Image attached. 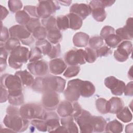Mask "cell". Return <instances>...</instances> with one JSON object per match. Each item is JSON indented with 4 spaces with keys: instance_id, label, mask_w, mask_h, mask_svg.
Segmentation results:
<instances>
[{
    "instance_id": "6da1fadb",
    "label": "cell",
    "mask_w": 133,
    "mask_h": 133,
    "mask_svg": "<svg viewBox=\"0 0 133 133\" xmlns=\"http://www.w3.org/2000/svg\"><path fill=\"white\" fill-rule=\"evenodd\" d=\"M1 86L7 89L8 95L17 96L22 94V84L16 75L3 74L1 76Z\"/></svg>"
},
{
    "instance_id": "7a4b0ae2",
    "label": "cell",
    "mask_w": 133,
    "mask_h": 133,
    "mask_svg": "<svg viewBox=\"0 0 133 133\" xmlns=\"http://www.w3.org/2000/svg\"><path fill=\"white\" fill-rule=\"evenodd\" d=\"M30 51L27 47L19 46L10 52L8 58L9 65L14 69L21 68L29 60Z\"/></svg>"
},
{
    "instance_id": "3957f363",
    "label": "cell",
    "mask_w": 133,
    "mask_h": 133,
    "mask_svg": "<svg viewBox=\"0 0 133 133\" xmlns=\"http://www.w3.org/2000/svg\"><path fill=\"white\" fill-rule=\"evenodd\" d=\"M20 114L24 118L29 119H44L46 112L41 105L35 103L24 104L19 109Z\"/></svg>"
},
{
    "instance_id": "277c9868",
    "label": "cell",
    "mask_w": 133,
    "mask_h": 133,
    "mask_svg": "<svg viewBox=\"0 0 133 133\" xmlns=\"http://www.w3.org/2000/svg\"><path fill=\"white\" fill-rule=\"evenodd\" d=\"M3 123L7 128L15 132H23L26 130L29 125V120L22 117L20 114L9 115L7 114L4 118Z\"/></svg>"
},
{
    "instance_id": "5b68a950",
    "label": "cell",
    "mask_w": 133,
    "mask_h": 133,
    "mask_svg": "<svg viewBox=\"0 0 133 133\" xmlns=\"http://www.w3.org/2000/svg\"><path fill=\"white\" fill-rule=\"evenodd\" d=\"M42 83L44 92L51 91L61 93L65 88L66 81L60 76H48L43 77Z\"/></svg>"
},
{
    "instance_id": "8992f818",
    "label": "cell",
    "mask_w": 133,
    "mask_h": 133,
    "mask_svg": "<svg viewBox=\"0 0 133 133\" xmlns=\"http://www.w3.org/2000/svg\"><path fill=\"white\" fill-rule=\"evenodd\" d=\"M60 9L58 4L52 1H41L37 7V13L38 17L45 19L51 16L56 11Z\"/></svg>"
},
{
    "instance_id": "52a82bcc",
    "label": "cell",
    "mask_w": 133,
    "mask_h": 133,
    "mask_svg": "<svg viewBox=\"0 0 133 133\" xmlns=\"http://www.w3.org/2000/svg\"><path fill=\"white\" fill-rule=\"evenodd\" d=\"M82 80L78 78L70 80L68 83L67 88L64 91L65 98L71 102L76 101L80 97V84Z\"/></svg>"
},
{
    "instance_id": "ba28073f",
    "label": "cell",
    "mask_w": 133,
    "mask_h": 133,
    "mask_svg": "<svg viewBox=\"0 0 133 133\" xmlns=\"http://www.w3.org/2000/svg\"><path fill=\"white\" fill-rule=\"evenodd\" d=\"M64 61L70 65L85 64L86 62L85 50L82 49L70 50L64 55Z\"/></svg>"
},
{
    "instance_id": "9c48e42d",
    "label": "cell",
    "mask_w": 133,
    "mask_h": 133,
    "mask_svg": "<svg viewBox=\"0 0 133 133\" xmlns=\"http://www.w3.org/2000/svg\"><path fill=\"white\" fill-rule=\"evenodd\" d=\"M92 116V115L89 112L83 109L81 114L74 119L79 126L81 132L90 133L94 132Z\"/></svg>"
},
{
    "instance_id": "30bf717a",
    "label": "cell",
    "mask_w": 133,
    "mask_h": 133,
    "mask_svg": "<svg viewBox=\"0 0 133 133\" xmlns=\"http://www.w3.org/2000/svg\"><path fill=\"white\" fill-rule=\"evenodd\" d=\"M132 44L130 41H122L117 47V49L114 53L115 59L121 62L127 60L128 57L132 52Z\"/></svg>"
},
{
    "instance_id": "8fae6325",
    "label": "cell",
    "mask_w": 133,
    "mask_h": 133,
    "mask_svg": "<svg viewBox=\"0 0 133 133\" xmlns=\"http://www.w3.org/2000/svg\"><path fill=\"white\" fill-rule=\"evenodd\" d=\"M60 97L55 91H47L43 92L42 101L43 107L48 111H53L57 109L59 103Z\"/></svg>"
},
{
    "instance_id": "7c38bea8",
    "label": "cell",
    "mask_w": 133,
    "mask_h": 133,
    "mask_svg": "<svg viewBox=\"0 0 133 133\" xmlns=\"http://www.w3.org/2000/svg\"><path fill=\"white\" fill-rule=\"evenodd\" d=\"M104 85L111 91L113 95L121 96L123 92L125 87V83L114 76H110L104 79Z\"/></svg>"
},
{
    "instance_id": "4fadbf2b",
    "label": "cell",
    "mask_w": 133,
    "mask_h": 133,
    "mask_svg": "<svg viewBox=\"0 0 133 133\" xmlns=\"http://www.w3.org/2000/svg\"><path fill=\"white\" fill-rule=\"evenodd\" d=\"M89 5L91 9V13L94 19L98 22L104 21L107 17V14L104 10L101 1H91Z\"/></svg>"
},
{
    "instance_id": "5bb4252c",
    "label": "cell",
    "mask_w": 133,
    "mask_h": 133,
    "mask_svg": "<svg viewBox=\"0 0 133 133\" xmlns=\"http://www.w3.org/2000/svg\"><path fill=\"white\" fill-rule=\"evenodd\" d=\"M29 72L35 76L41 77L46 75L48 72V66L47 62L43 60L30 62L27 65Z\"/></svg>"
},
{
    "instance_id": "9a60e30c",
    "label": "cell",
    "mask_w": 133,
    "mask_h": 133,
    "mask_svg": "<svg viewBox=\"0 0 133 133\" xmlns=\"http://www.w3.org/2000/svg\"><path fill=\"white\" fill-rule=\"evenodd\" d=\"M10 37L16 38L21 42L24 41L31 36V33L25 26L22 25H15L9 29Z\"/></svg>"
},
{
    "instance_id": "2e32d148",
    "label": "cell",
    "mask_w": 133,
    "mask_h": 133,
    "mask_svg": "<svg viewBox=\"0 0 133 133\" xmlns=\"http://www.w3.org/2000/svg\"><path fill=\"white\" fill-rule=\"evenodd\" d=\"M132 18H129L126 25L122 28L117 29L116 34L122 39V41H129L132 39Z\"/></svg>"
},
{
    "instance_id": "e0dca14e",
    "label": "cell",
    "mask_w": 133,
    "mask_h": 133,
    "mask_svg": "<svg viewBox=\"0 0 133 133\" xmlns=\"http://www.w3.org/2000/svg\"><path fill=\"white\" fill-rule=\"evenodd\" d=\"M70 12L78 15L83 20L91 14V9L89 5L86 4L75 3L71 6Z\"/></svg>"
},
{
    "instance_id": "ac0fdd59",
    "label": "cell",
    "mask_w": 133,
    "mask_h": 133,
    "mask_svg": "<svg viewBox=\"0 0 133 133\" xmlns=\"http://www.w3.org/2000/svg\"><path fill=\"white\" fill-rule=\"evenodd\" d=\"M44 120L48 127V132H54V131L60 125L59 117L55 112L50 111L46 113Z\"/></svg>"
},
{
    "instance_id": "d6986e66",
    "label": "cell",
    "mask_w": 133,
    "mask_h": 133,
    "mask_svg": "<svg viewBox=\"0 0 133 133\" xmlns=\"http://www.w3.org/2000/svg\"><path fill=\"white\" fill-rule=\"evenodd\" d=\"M49 68L51 73L54 75H59L65 71L67 65L62 59L55 58L50 61Z\"/></svg>"
},
{
    "instance_id": "ffe728a7",
    "label": "cell",
    "mask_w": 133,
    "mask_h": 133,
    "mask_svg": "<svg viewBox=\"0 0 133 133\" xmlns=\"http://www.w3.org/2000/svg\"><path fill=\"white\" fill-rule=\"evenodd\" d=\"M73 104L72 102L68 100L61 101L57 108V112L58 115L62 117L71 116L73 112Z\"/></svg>"
},
{
    "instance_id": "44dd1931",
    "label": "cell",
    "mask_w": 133,
    "mask_h": 133,
    "mask_svg": "<svg viewBox=\"0 0 133 133\" xmlns=\"http://www.w3.org/2000/svg\"><path fill=\"white\" fill-rule=\"evenodd\" d=\"M96 89L94 84L87 81H82L80 84V94L83 97L88 98L92 96Z\"/></svg>"
},
{
    "instance_id": "7402d4cb",
    "label": "cell",
    "mask_w": 133,
    "mask_h": 133,
    "mask_svg": "<svg viewBox=\"0 0 133 133\" xmlns=\"http://www.w3.org/2000/svg\"><path fill=\"white\" fill-rule=\"evenodd\" d=\"M108 113L116 114L124 107L123 100L118 97H113L108 101Z\"/></svg>"
},
{
    "instance_id": "603a6c76",
    "label": "cell",
    "mask_w": 133,
    "mask_h": 133,
    "mask_svg": "<svg viewBox=\"0 0 133 133\" xmlns=\"http://www.w3.org/2000/svg\"><path fill=\"white\" fill-rule=\"evenodd\" d=\"M15 74L20 78L22 85L24 86L31 87L35 80L32 74L26 70L17 71Z\"/></svg>"
},
{
    "instance_id": "cb8c5ba5",
    "label": "cell",
    "mask_w": 133,
    "mask_h": 133,
    "mask_svg": "<svg viewBox=\"0 0 133 133\" xmlns=\"http://www.w3.org/2000/svg\"><path fill=\"white\" fill-rule=\"evenodd\" d=\"M89 39V35L84 32H77L73 36V42L76 47H84L87 45Z\"/></svg>"
},
{
    "instance_id": "d4e9b609",
    "label": "cell",
    "mask_w": 133,
    "mask_h": 133,
    "mask_svg": "<svg viewBox=\"0 0 133 133\" xmlns=\"http://www.w3.org/2000/svg\"><path fill=\"white\" fill-rule=\"evenodd\" d=\"M106 124L107 122L102 117L99 116H92V125L94 132H103L105 130Z\"/></svg>"
},
{
    "instance_id": "484cf974",
    "label": "cell",
    "mask_w": 133,
    "mask_h": 133,
    "mask_svg": "<svg viewBox=\"0 0 133 133\" xmlns=\"http://www.w3.org/2000/svg\"><path fill=\"white\" fill-rule=\"evenodd\" d=\"M61 124L65 127L68 132H78V128L74 122V118L71 116L62 117L60 119Z\"/></svg>"
},
{
    "instance_id": "4316f807",
    "label": "cell",
    "mask_w": 133,
    "mask_h": 133,
    "mask_svg": "<svg viewBox=\"0 0 133 133\" xmlns=\"http://www.w3.org/2000/svg\"><path fill=\"white\" fill-rule=\"evenodd\" d=\"M69 20V28L77 30L80 29L83 24V19L74 13H70L66 15Z\"/></svg>"
},
{
    "instance_id": "83f0119b",
    "label": "cell",
    "mask_w": 133,
    "mask_h": 133,
    "mask_svg": "<svg viewBox=\"0 0 133 133\" xmlns=\"http://www.w3.org/2000/svg\"><path fill=\"white\" fill-rule=\"evenodd\" d=\"M123 129V124L116 119H114L107 123L105 130L106 132L112 133L121 132Z\"/></svg>"
},
{
    "instance_id": "f1b7e54d",
    "label": "cell",
    "mask_w": 133,
    "mask_h": 133,
    "mask_svg": "<svg viewBox=\"0 0 133 133\" xmlns=\"http://www.w3.org/2000/svg\"><path fill=\"white\" fill-rule=\"evenodd\" d=\"M52 46L50 43L45 39L38 40L35 43V47L39 49L44 55H48L52 48Z\"/></svg>"
},
{
    "instance_id": "f546056e",
    "label": "cell",
    "mask_w": 133,
    "mask_h": 133,
    "mask_svg": "<svg viewBox=\"0 0 133 133\" xmlns=\"http://www.w3.org/2000/svg\"><path fill=\"white\" fill-rule=\"evenodd\" d=\"M117 117L124 123H128L131 121L132 113L127 107H123L116 113Z\"/></svg>"
},
{
    "instance_id": "4dcf8cb0",
    "label": "cell",
    "mask_w": 133,
    "mask_h": 133,
    "mask_svg": "<svg viewBox=\"0 0 133 133\" xmlns=\"http://www.w3.org/2000/svg\"><path fill=\"white\" fill-rule=\"evenodd\" d=\"M47 37L50 43L56 45L62 40V35L60 30L57 29L48 31Z\"/></svg>"
},
{
    "instance_id": "1f68e13d",
    "label": "cell",
    "mask_w": 133,
    "mask_h": 133,
    "mask_svg": "<svg viewBox=\"0 0 133 133\" xmlns=\"http://www.w3.org/2000/svg\"><path fill=\"white\" fill-rule=\"evenodd\" d=\"M15 19L16 21L22 25H26L30 21V16L24 10H20L15 14Z\"/></svg>"
},
{
    "instance_id": "d6a6232c",
    "label": "cell",
    "mask_w": 133,
    "mask_h": 133,
    "mask_svg": "<svg viewBox=\"0 0 133 133\" xmlns=\"http://www.w3.org/2000/svg\"><path fill=\"white\" fill-rule=\"evenodd\" d=\"M42 23L43 26L46 28L47 32L58 29L56 19L52 16L45 19H42Z\"/></svg>"
},
{
    "instance_id": "836d02e7",
    "label": "cell",
    "mask_w": 133,
    "mask_h": 133,
    "mask_svg": "<svg viewBox=\"0 0 133 133\" xmlns=\"http://www.w3.org/2000/svg\"><path fill=\"white\" fill-rule=\"evenodd\" d=\"M104 40L108 47L113 48L117 47L122 42V39L115 33L109 35Z\"/></svg>"
},
{
    "instance_id": "e575fe53",
    "label": "cell",
    "mask_w": 133,
    "mask_h": 133,
    "mask_svg": "<svg viewBox=\"0 0 133 133\" xmlns=\"http://www.w3.org/2000/svg\"><path fill=\"white\" fill-rule=\"evenodd\" d=\"M56 23L59 30H65L69 28V20L66 16H59L57 17Z\"/></svg>"
},
{
    "instance_id": "d590c367",
    "label": "cell",
    "mask_w": 133,
    "mask_h": 133,
    "mask_svg": "<svg viewBox=\"0 0 133 133\" xmlns=\"http://www.w3.org/2000/svg\"><path fill=\"white\" fill-rule=\"evenodd\" d=\"M96 106L100 113L102 114L108 113V102L105 99L103 98L97 99L96 101Z\"/></svg>"
},
{
    "instance_id": "8d00e7d4",
    "label": "cell",
    "mask_w": 133,
    "mask_h": 133,
    "mask_svg": "<svg viewBox=\"0 0 133 133\" xmlns=\"http://www.w3.org/2000/svg\"><path fill=\"white\" fill-rule=\"evenodd\" d=\"M48 32L46 28L43 26H39L36 28L33 32V37L38 40L44 39L47 36Z\"/></svg>"
},
{
    "instance_id": "74e56055",
    "label": "cell",
    "mask_w": 133,
    "mask_h": 133,
    "mask_svg": "<svg viewBox=\"0 0 133 133\" xmlns=\"http://www.w3.org/2000/svg\"><path fill=\"white\" fill-rule=\"evenodd\" d=\"M89 45L90 46V48L97 50L102 47L104 44L103 39L100 36H92L90 38H89Z\"/></svg>"
},
{
    "instance_id": "f35d334b",
    "label": "cell",
    "mask_w": 133,
    "mask_h": 133,
    "mask_svg": "<svg viewBox=\"0 0 133 133\" xmlns=\"http://www.w3.org/2000/svg\"><path fill=\"white\" fill-rule=\"evenodd\" d=\"M20 46V41L16 38L10 37L4 44V46L9 52L11 51Z\"/></svg>"
},
{
    "instance_id": "ab89813d",
    "label": "cell",
    "mask_w": 133,
    "mask_h": 133,
    "mask_svg": "<svg viewBox=\"0 0 133 133\" xmlns=\"http://www.w3.org/2000/svg\"><path fill=\"white\" fill-rule=\"evenodd\" d=\"M32 125L40 131H47L48 127L44 119H34L31 121Z\"/></svg>"
},
{
    "instance_id": "60d3db41",
    "label": "cell",
    "mask_w": 133,
    "mask_h": 133,
    "mask_svg": "<svg viewBox=\"0 0 133 133\" xmlns=\"http://www.w3.org/2000/svg\"><path fill=\"white\" fill-rule=\"evenodd\" d=\"M78 65H70L67 68L63 73V76L67 78H71L76 76L80 71Z\"/></svg>"
},
{
    "instance_id": "b9f144b4",
    "label": "cell",
    "mask_w": 133,
    "mask_h": 133,
    "mask_svg": "<svg viewBox=\"0 0 133 133\" xmlns=\"http://www.w3.org/2000/svg\"><path fill=\"white\" fill-rule=\"evenodd\" d=\"M42 57V53L36 47H33L31 49L29 56V60L30 62L38 61Z\"/></svg>"
},
{
    "instance_id": "7bdbcfd3",
    "label": "cell",
    "mask_w": 133,
    "mask_h": 133,
    "mask_svg": "<svg viewBox=\"0 0 133 133\" xmlns=\"http://www.w3.org/2000/svg\"><path fill=\"white\" fill-rule=\"evenodd\" d=\"M85 50V60L88 63L94 62L98 56L96 50H94L90 47L86 48Z\"/></svg>"
},
{
    "instance_id": "ee69618b",
    "label": "cell",
    "mask_w": 133,
    "mask_h": 133,
    "mask_svg": "<svg viewBox=\"0 0 133 133\" xmlns=\"http://www.w3.org/2000/svg\"><path fill=\"white\" fill-rule=\"evenodd\" d=\"M8 100L10 104L15 106L23 105L24 103V96L23 94L17 96L8 95Z\"/></svg>"
},
{
    "instance_id": "f6af8a7d",
    "label": "cell",
    "mask_w": 133,
    "mask_h": 133,
    "mask_svg": "<svg viewBox=\"0 0 133 133\" xmlns=\"http://www.w3.org/2000/svg\"><path fill=\"white\" fill-rule=\"evenodd\" d=\"M41 22L38 18H31L30 21L25 25L26 28L31 33L39 26H41Z\"/></svg>"
},
{
    "instance_id": "bcb514c9",
    "label": "cell",
    "mask_w": 133,
    "mask_h": 133,
    "mask_svg": "<svg viewBox=\"0 0 133 133\" xmlns=\"http://www.w3.org/2000/svg\"><path fill=\"white\" fill-rule=\"evenodd\" d=\"M8 6L9 10L12 12H17L21 9L22 7L21 1L18 0H11L8 2Z\"/></svg>"
},
{
    "instance_id": "7dc6e473",
    "label": "cell",
    "mask_w": 133,
    "mask_h": 133,
    "mask_svg": "<svg viewBox=\"0 0 133 133\" xmlns=\"http://www.w3.org/2000/svg\"><path fill=\"white\" fill-rule=\"evenodd\" d=\"M98 57H107L110 55L112 53V51L108 46H102L99 49L96 50Z\"/></svg>"
},
{
    "instance_id": "c3c4849f",
    "label": "cell",
    "mask_w": 133,
    "mask_h": 133,
    "mask_svg": "<svg viewBox=\"0 0 133 133\" xmlns=\"http://www.w3.org/2000/svg\"><path fill=\"white\" fill-rule=\"evenodd\" d=\"M61 54V46L60 44H57L55 46H52V48L48 54V56L50 59L57 58Z\"/></svg>"
},
{
    "instance_id": "681fc988",
    "label": "cell",
    "mask_w": 133,
    "mask_h": 133,
    "mask_svg": "<svg viewBox=\"0 0 133 133\" xmlns=\"http://www.w3.org/2000/svg\"><path fill=\"white\" fill-rule=\"evenodd\" d=\"M42 79L43 77H37L35 79L34 82L31 86L33 90L38 92H44L43 89Z\"/></svg>"
},
{
    "instance_id": "f907efd6",
    "label": "cell",
    "mask_w": 133,
    "mask_h": 133,
    "mask_svg": "<svg viewBox=\"0 0 133 133\" xmlns=\"http://www.w3.org/2000/svg\"><path fill=\"white\" fill-rule=\"evenodd\" d=\"M115 33V30L111 26H104L101 32H100V37L103 39H104L106 37H107L109 35L114 34Z\"/></svg>"
},
{
    "instance_id": "816d5d0a",
    "label": "cell",
    "mask_w": 133,
    "mask_h": 133,
    "mask_svg": "<svg viewBox=\"0 0 133 133\" xmlns=\"http://www.w3.org/2000/svg\"><path fill=\"white\" fill-rule=\"evenodd\" d=\"M72 104H73V112L71 116L73 117L74 119H75L81 114L83 109H82V107L79 104V103H78L76 101L72 102Z\"/></svg>"
},
{
    "instance_id": "f5cc1de1",
    "label": "cell",
    "mask_w": 133,
    "mask_h": 133,
    "mask_svg": "<svg viewBox=\"0 0 133 133\" xmlns=\"http://www.w3.org/2000/svg\"><path fill=\"white\" fill-rule=\"evenodd\" d=\"M24 10H25L30 16L35 17L38 18V15L37 13V7L34 6L28 5L24 7Z\"/></svg>"
},
{
    "instance_id": "db71d44e",
    "label": "cell",
    "mask_w": 133,
    "mask_h": 133,
    "mask_svg": "<svg viewBox=\"0 0 133 133\" xmlns=\"http://www.w3.org/2000/svg\"><path fill=\"white\" fill-rule=\"evenodd\" d=\"M9 32L8 29L2 25L1 26V43H5L9 38Z\"/></svg>"
},
{
    "instance_id": "11a10c76",
    "label": "cell",
    "mask_w": 133,
    "mask_h": 133,
    "mask_svg": "<svg viewBox=\"0 0 133 133\" xmlns=\"http://www.w3.org/2000/svg\"><path fill=\"white\" fill-rule=\"evenodd\" d=\"M133 82H130L126 85H125V87L124 90V95L125 96H132L133 95Z\"/></svg>"
},
{
    "instance_id": "9f6ffc18",
    "label": "cell",
    "mask_w": 133,
    "mask_h": 133,
    "mask_svg": "<svg viewBox=\"0 0 133 133\" xmlns=\"http://www.w3.org/2000/svg\"><path fill=\"white\" fill-rule=\"evenodd\" d=\"M6 112L7 114L9 115H19L20 114V110L18 108L16 107L15 105H9L7 109Z\"/></svg>"
},
{
    "instance_id": "6f0895ef",
    "label": "cell",
    "mask_w": 133,
    "mask_h": 133,
    "mask_svg": "<svg viewBox=\"0 0 133 133\" xmlns=\"http://www.w3.org/2000/svg\"><path fill=\"white\" fill-rule=\"evenodd\" d=\"M1 103L6 102L8 100V91L7 89L1 86Z\"/></svg>"
},
{
    "instance_id": "680465c9",
    "label": "cell",
    "mask_w": 133,
    "mask_h": 133,
    "mask_svg": "<svg viewBox=\"0 0 133 133\" xmlns=\"http://www.w3.org/2000/svg\"><path fill=\"white\" fill-rule=\"evenodd\" d=\"M34 42V39L33 38V36H32V35L28 38L27 39H25L24 41L21 42L22 44L24 45H27V46H30L31 45H32Z\"/></svg>"
},
{
    "instance_id": "91938a15",
    "label": "cell",
    "mask_w": 133,
    "mask_h": 133,
    "mask_svg": "<svg viewBox=\"0 0 133 133\" xmlns=\"http://www.w3.org/2000/svg\"><path fill=\"white\" fill-rule=\"evenodd\" d=\"M1 20L2 21L4 19H5L6 18V17L7 16V15L8 14L9 12L7 10V9L3 7V6H1Z\"/></svg>"
},
{
    "instance_id": "94428289",
    "label": "cell",
    "mask_w": 133,
    "mask_h": 133,
    "mask_svg": "<svg viewBox=\"0 0 133 133\" xmlns=\"http://www.w3.org/2000/svg\"><path fill=\"white\" fill-rule=\"evenodd\" d=\"M7 66V59L0 58V68L1 72H3Z\"/></svg>"
},
{
    "instance_id": "6125c7cd",
    "label": "cell",
    "mask_w": 133,
    "mask_h": 133,
    "mask_svg": "<svg viewBox=\"0 0 133 133\" xmlns=\"http://www.w3.org/2000/svg\"><path fill=\"white\" fill-rule=\"evenodd\" d=\"M101 1L104 7L112 6L115 2V1Z\"/></svg>"
},
{
    "instance_id": "be15d7a7",
    "label": "cell",
    "mask_w": 133,
    "mask_h": 133,
    "mask_svg": "<svg viewBox=\"0 0 133 133\" xmlns=\"http://www.w3.org/2000/svg\"><path fill=\"white\" fill-rule=\"evenodd\" d=\"M54 132H68V131L64 126H60L54 131Z\"/></svg>"
},
{
    "instance_id": "e7e4bbea",
    "label": "cell",
    "mask_w": 133,
    "mask_h": 133,
    "mask_svg": "<svg viewBox=\"0 0 133 133\" xmlns=\"http://www.w3.org/2000/svg\"><path fill=\"white\" fill-rule=\"evenodd\" d=\"M57 3H59L60 4L65 6H69L71 3H72L71 1H56Z\"/></svg>"
},
{
    "instance_id": "03108f58",
    "label": "cell",
    "mask_w": 133,
    "mask_h": 133,
    "mask_svg": "<svg viewBox=\"0 0 133 133\" xmlns=\"http://www.w3.org/2000/svg\"><path fill=\"white\" fill-rule=\"evenodd\" d=\"M132 128H133V124L130 123L127 125L125 127V132L129 133L132 132Z\"/></svg>"
}]
</instances>
